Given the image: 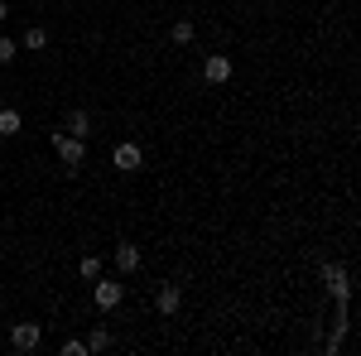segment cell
Masks as SVG:
<instances>
[{
  "label": "cell",
  "instance_id": "obj_13",
  "mask_svg": "<svg viewBox=\"0 0 361 356\" xmlns=\"http://www.w3.org/2000/svg\"><path fill=\"white\" fill-rule=\"evenodd\" d=\"M44 44H49V29H25V49H34V54H39V49H44Z\"/></svg>",
  "mask_w": 361,
  "mask_h": 356
},
{
  "label": "cell",
  "instance_id": "obj_4",
  "mask_svg": "<svg viewBox=\"0 0 361 356\" xmlns=\"http://www.w3.org/2000/svg\"><path fill=\"white\" fill-rule=\"evenodd\" d=\"M39 342H44V328H39V323H15V328H10V347H15V352H34Z\"/></svg>",
  "mask_w": 361,
  "mask_h": 356
},
{
  "label": "cell",
  "instance_id": "obj_9",
  "mask_svg": "<svg viewBox=\"0 0 361 356\" xmlns=\"http://www.w3.org/2000/svg\"><path fill=\"white\" fill-rule=\"evenodd\" d=\"M116 270H121V274H135L140 270V246L121 241V246H116Z\"/></svg>",
  "mask_w": 361,
  "mask_h": 356
},
{
  "label": "cell",
  "instance_id": "obj_14",
  "mask_svg": "<svg viewBox=\"0 0 361 356\" xmlns=\"http://www.w3.org/2000/svg\"><path fill=\"white\" fill-rule=\"evenodd\" d=\"M78 274H82V279H102V260H97V255H82Z\"/></svg>",
  "mask_w": 361,
  "mask_h": 356
},
{
  "label": "cell",
  "instance_id": "obj_8",
  "mask_svg": "<svg viewBox=\"0 0 361 356\" xmlns=\"http://www.w3.org/2000/svg\"><path fill=\"white\" fill-rule=\"evenodd\" d=\"M63 130H68V135H78V140H87V135H92V116H87L82 106L68 111V116H63Z\"/></svg>",
  "mask_w": 361,
  "mask_h": 356
},
{
  "label": "cell",
  "instance_id": "obj_7",
  "mask_svg": "<svg viewBox=\"0 0 361 356\" xmlns=\"http://www.w3.org/2000/svg\"><path fill=\"white\" fill-rule=\"evenodd\" d=\"M323 279H328V289H333L337 303L352 299V284H347V270H342V265H323Z\"/></svg>",
  "mask_w": 361,
  "mask_h": 356
},
{
  "label": "cell",
  "instance_id": "obj_6",
  "mask_svg": "<svg viewBox=\"0 0 361 356\" xmlns=\"http://www.w3.org/2000/svg\"><path fill=\"white\" fill-rule=\"evenodd\" d=\"M202 78H207L212 87L231 82V58H226V54H207V63H202Z\"/></svg>",
  "mask_w": 361,
  "mask_h": 356
},
{
  "label": "cell",
  "instance_id": "obj_15",
  "mask_svg": "<svg viewBox=\"0 0 361 356\" xmlns=\"http://www.w3.org/2000/svg\"><path fill=\"white\" fill-rule=\"evenodd\" d=\"M15 54H20V44H15V39H5V34H0V68H5V63H15Z\"/></svg>",
  "mask_w": 361,
  "mask_h": 356
},
{
  "label": "cell",
  "instance_id": "obj_10",
  "mask_svg": "<svg viewBox=\"0 0 361 356\" xmlns=\"http://www.w3.org/2000/svg\"><path fill=\"white\" fill-rule=\"evenodd\" d=\"M20 130H25V116H20L15 106H5L0 111V135L10 140V135H20Z\"/></svg>",
  "mask_w": 361,
  "mask_h": 356
},
{
  "label": "cell",
  "instance_id": "obj_16",
  "mask_svg": "<svg viewBox=\"0 0 361 356\" xmlns=\"http://www.w3.org/2000/svg\"><path fill=\"white\" fill-rule=\"evenodd\" d=\"M0 20H10V5H5V0H0Z\"/></svg>",
  "mask_w": 361,
  "mask_h": 356
},
{
  "label": "cell",
  "instance_id": "obj_1",
  "mask_svg": "<svg viewBox=\"0 0 361 356\" xmlns=\"http://www.w3.org/2000/svg\"><path fill=\"white\" fill-rule=\"evenodd\" d=\"M54 154L63 159V173H68V178H78V164L87 159V140L68 135V130H54Z\"/></svg>",
  "mask_w": 361,
  "mask_h": 356
},
{
  "label": "cell",
  "instance_id": "obj_11",
  "mask_svg": "<svg viewBox=\"0 0 361 356\" xmlns=\"http://www.w3.org/2000/svg\"><path fill=\"white\" fill-rule=\"evenodd\" d=\"M193 34H197V29H193V20H178V25L169 29V39H173L178 49H188V44H193Z\"/></svg>",
  "mask_w": 361,
  "mask_h": 356
},
{
  "label": "cell",
  "instance_id": "obj_5",
  "mask_svg": "<svg viewBox=\"0 0 361 356\" xmlns=\"http://www.w3.org/2000/svg\"><path fill=\"white\" fill-rule=\"evenodd\" d=\"M178 303H183V284H178V279L159 284V294H154V308H159L164 318H173V313H178Z\"/></svg>",
  "mask_w": 361,
  "mask_h": 356
},
{
  "label": "cell",
  "instance_id": "obj_12",
  "mask_svg": "<svg viewBox=\"0 0 361 356\" xmlns=\"http://www.w3.org/2000/svg\"><path fill=\"white\" fill-rule=\"evenodd\" d=\"M111 347V332L106 328H92V337H87V352H106Z\"/></svg>",
  "mask_w": 361,
  "mask_h": 356
},
{
  "label": "cell",
  "instance_id": "obj_2",
  "mask_svg": "<svg viewBox=\"0 0 361 356\" xmlns=\"http://www.w3.org/2000/svg\"><path fill=\"white\" fill-rule=\"evenodd\" d=\"M92 303L102 308V313H111V308H121L126 303V284H116V279H92Z\"/></svg>",
  "mask_w": 361,
  "mask_h": 356
},
{
  "label": "cell",
  "instance_id": "obj_3",
  "mask_svg": "<svg viewBox=\"0 0 361 356\" xmlns=\"http://www.w3.org/2000/svg\"><path fill=\"white\" fill-rule=\"evenodd\" d=\"M111 164L121 168V173H135V168H145V149H140L135 140H126V145H116Z\"/></svg>",
  "mask_w": 361,
  "mask_h": 356
}]
</instances>
